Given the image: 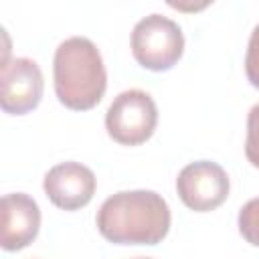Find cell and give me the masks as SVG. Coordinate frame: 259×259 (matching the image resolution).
Returning a JSON list of instances; mask_svg holds the SVG:
<instances>
[{
  "instance_id": "cell-12",
  "label": "cell",
  "mask_w": 259,
  "mask_h": 259,
  "mask_svg": "<svg viewBox=\"0 0 259 259\" xmlns=\"http://www.w3.org/2000/svg\"><path fill=\"white\" fill-rule=\"evenodd\" d=\"M134 259H152V257H134Z\"/></svg>"
},
{
  "instance_id": "cell-9",
  "label": "cell",
  "mask_w": 259,
  "mask_h": 259,
  "mask_svg": "<svg viewBox=\"0 0 259 259\" xmlns=\"http://www.w3.org/2000/svg\"><path fill=\"white\" fill-rule=\"evenodd\" d=\"M237 227H239L241 237H243L249 245L259 247V196L247 200V202L239 208Z\"/></svg>"
},
{
  "instance_id": "cell-4",
  "label": "cell",
  "mask_w": 259,
  "mask_h": 259,
  "mask_svg": "<svg viewBox=\"0 0 259 259\" xmlns=\"http://www.w3.org/2000/svg\"><path fill=\"white\" fill-rule=\"evenodd\" d=\"M158 125V107L144 89H125L113 97L105 111V132L121 146L148 142Z\"/></svg>"
},
{
  "instance_id": "cell-3",
  "label": "cell",
  "mask_w": 259,
  "mask_h": 259,
  "mask_svg": "<svg viewBox=\"0 0 259 259\" xmlns=\"http://www.w3.org/2000/svg\"><path fill=\"white\" fill-rule=\"evenodd\" d=\"M130 47L142 69L154 73L170 71L184 53V32L178 22L154 12L136 22Z\"/></svg>"
},
{
  "instance_id": "cell-11",
  "label": "cell",
  "mask_w": 259,
  "mask_h": 259,
  "mask_svg": "<svg viewBox=\"0 0 259 259\" xmlns=\"http://www.w3.org/2000/svg\"><path fill=\"white\" fill-rule=\"evenodd\" d=\"M245 75H247V81L255 89H259V24L251 30V36H249V42H247Z\"/></svg>"
},
{
  "instance_id": "cell-6",
  "label": "cell",
  "mask_w": 259,
  "mask_h": 259,
  "mask_svg": "<svg viewBox=\"0 0 259 259\" xmlns=\"http://www.w3.org/2000/svg\"><path fill=\"white\" fill-rule=\"evenodd\" d=\"M45 93V79L38 63L28 57H14L0 67V107L8 115H26L38 107Z\"/></svg>"
},
{
  "instance_id": "cell-5",
  "label": "cell",
  "mask_w": 259,
  "mask_h": 259,
  "mask_svg": "<svg viewBox=\"0 0 259 259\" xmlns=\"http://www.w3.org/2000/svg\"><path fill=\"white\" fill-rule=\"evenodd\" d=\"M231 190L227 170L212 160H196L186 164L176 178V192L182 204L194 212H210L219 208Z\"/></svg>"
},
{
  "instance_id": "cell-8",
  "label": "cell",
  "mask_w": 259,
  "mask_h": 259,
  "mask_svg": "<svg viewBox=\"0 0 259 259\" xmlns=\"http://www.w3.org/2000/svg\"><path fill=\"white\" fill-rule=\"evenodd\" d=\"M0 245L4 251H20L28 247L40 231L38 202L26 192H10L2 196Z\"/></svg>"
},
{
  "instance_id": "cell-2",
  "label": "cell",
  "mask_w": 259,
  "mask_h": 259,
  "mask_svg": "<svg viewBox=\"0 0 259 259\" xmlns=\"http://www.w3.org/2000/svg\"><path fill=\"white\" fill-rule=\"evenodd\" d=\"M53 85L59 103L73 111H89L103 99L107 71L93 40L69 36L59 42L53 57Z\"/></svg>"
},
{
  "instance_id": "cell-10",
  "label": "cell",
  "mask_w": 259,
  "mask_h": 259,
  "mask_svg": "<svg viewBox=\"0 0 259 259\" xmlns=\"http://www.w3.org/2000/svg\"><path fill=\"white\" fill-rule=\"evenodd\" d=\"M245 156L247 162L259 170V103H255L247 113V136H245Z\"/></svg>"
},
{
  "instance_id": "cell-7",
  "label": "cell",
  "mask_w": 259,
  "mask_h": 259,
  "mask_svg": "<svg viewBox=\"0 0 259 259\" xmlns=\"http://www.w3.org/2000/svg\"><path fill=\"white\" fill-rule=\"evenodd\" d=\"M97 178L93 170L81 162L67 160L47 170L42 190L47 198L61 210H79L87 206L95 194Z\"/></svg>"
},
{
  "instance_id": "cell-1",
  "label": "cell",
  "mask_w": 259,
  "mask_h": 259,
  "mask_svg": "<svg viewBox=\"0 0 259 259\" xmlns=\"http://www.w3.org/2000/svg\"><path fill=\"white\" fill-rule=\"evenodd\" d=\"M172 212L156 190H119L107 196L95 225L101 237L113 245H158L166 239Z\"/></svg>"
}]
</instances>
